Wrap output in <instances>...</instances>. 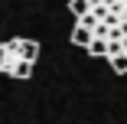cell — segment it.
Listing matches in <instances>:
<instances>
[{"label":"cell","instance_id":"3957f363","mask_svg":"<svg viewBox=\"0 0 127 124\" xmlns=\"http://www.w3.org/2000/svg\"><path fill=\"white\" fill-rule=\"evenodd\" d=\"M91 36H95V33L85 26V23H75V30H72V42H78V46H88V42H91Z\"/></svg>","mask_w":127,"mask_h":124},{"label":"cell","instance_id":"5b68a950","mask_svg":"<svg viewBox=\"0 0 127 124\" xmlns=\"http://www.w3.org/2000/svg\"><path fill=\"white\" fill-rule=\"evenodd\" d=\"M68 10L75 13V20H78L82 13H88V0H72V3H68Z\"/></svg>","mask_w":127,"mask_h":124},{"label":"cell","instance_id":"6da1fadb","mask_svg":"<svg viewBox=\"0 0 127 124\" xmlns=\"http://www.w3.org/2000/svg\"><path fill=\"white\" fill-rule=\"evenodd\" d=\"M39 56V42L36 39H7L0 42V72L10 79H30L33 65Z\"/></svg>","mask_w":127,"mask_h":124},{"label":"cell","instance_id":"277c9868","mask_svg":"<svg viewBox=\"0 0 127 124\" xmlns=\"http://www.w3.org/2000/svg\"><path fill=\"white\" fill-rule=\"evenodd\" d=\"M108 59H111V69H114V72H127V56H124V52L108 56Z\"/></svg>","mask_w":127,"mask_h":124},{"label":"cell","instance_id":"7a4b0ae2","mask_svg":"<svg viewBox=\"0 0 127 124\" xmlns=\"http://www.w3.org/2000/svg\"><path fill=\"white\" fill-rule=\"evenodd\" d=\"M91 56H101V59H108V39L104 36H91V42L85 46Z\"/></svg>","mask_w":127,"mask_h":124}]
</instances>
